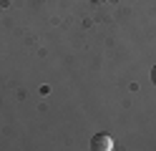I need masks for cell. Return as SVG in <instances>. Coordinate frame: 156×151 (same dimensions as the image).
<instances>
[{"instance_id": "cell-2", "label": "cell", "mask_w": 156, "mask_h": 151, "mask_svg": "<svg viewBox=\"0 0 156 151\" xmlns=\"http://www.w3.org/2000/svg\"><path fill=\"white\" fill-rule=\"evenodd\" d=\"M151 81H154V86H156V66L151 68Z\"/></svg>"}, {"instance_id": "cell-3", "label": "cell", "mask_w": 156, "mask_h": 151, "mask_svg": "<svg viewBox=\"0 0 156 151\" xmlns=\"http://www.w3.org/2000/svg\"><path fill=\"white\" fill-rule=\"evenodd\" d=\"M91 3H101V0H91Z\"/></svg>"}, {"instance_id": "cell-1", "label": "cell", "mask_w": 156, "mask_h": 151, "mask_svg": "<svg viewBox=\"0 0 156 151\" xmlns=\"http://www.w3.org/2000/svg\"><path fill=\"white\" fill-rule=\"evenodd\" d=\"M91 149L93 151H111L113 149V138L108 134H96L91 138Z\"/></svg>"}]
</instances>
